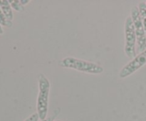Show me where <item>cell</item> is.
<instances>
[{
	"instance_id": "30bf717a",
	"label": "cell",
	"mask_w": 146,
	"mask_h": 121,
	"mask_svg": "<svg viewBox=\"0 0 146 121\" xmlns=\"http://www.w3.org/2000/svg\"><path fill=\"white\" fill-rule=\"evenodd\" d=\"M39 120V117L37 112H34L32 115H30L28 118L25 120L24 121H38Z\"/></svg>"
},
{
	"instance_id": "7c38bea8",
	"label": "cell",
	"mask_w": 146,
	"mask_h": 121,
	"mask_svg": "<svg viewBox=\"0 0 146 121\" xmlns=\"http://www.w3.org/2000/svg\"><path fill=\"white\" fill-rule=\"evenodd\" d=\"M20 2H21V4H22L23 6L26 5V4H27L28 3L30 2L29 0H20Z\"/></svg>"
},
{
	"instance_id": "6da1fadb",
	"label": "cell",
	"mask_w": 146,
	"mask_h": 121,
	"mask_svg": "<svg viewBox=\"0 0 146 121\" xmlns=\"http://www.w3.org/2000/svg\"><path fill=\"white\" fill-rule=\"evenodd\" d=\"M58 64L61 68H71L89 74H101L104 71V68L101 65L96 63L79 59L74 57H66L59 61Z\"/></svg>"
},
{
	"instance_id": "8fae6325",
	"label": "cell",
	"mask_w": 146,
	"mask_h": 121,
	"mask_svg": "<svg viewBox=\"0 0 146 121\" xmlns=\"http://www.w3.org/2000/svg\"><path fill=\"white\" fill-rule=\"evenodd\" d=\"M56 116V115H52V116H50L48 117V118H46L45 120H41V121H54V119H55Z\"/></svg>"
},
{
	"instance_id": "5b68a950",
	"label": "cell",
	"mask_w": 146,
	"mask_h": 121,
	"mask_svg": "<svg viewBox=\"0 0 146 121\" xmlns=\"http://www.w3.org/2000/svg\"><path fill=\"white\" fill-rule=\"evenodd\" d=\"M145 64H146V49L136 55L135 58L121 68L119 72V77L121 78H127L136 72Z\"/></svg>"
},
{
	"instance_id": "277c9868",
	"label": "cell",
	"mask_w": 146,
	"mask_h": 121,
	"mask_svg": "<svg viewBox=\"0 0 146 121\" xmlns=\"http://www.w3.org/2000/svg\"><path fill=\"white\" fill-rule=\"evenodd\" d=\"M125 54L128 58H133L136 56L137 38L135 27L131 16L128 17L125 22Z\"/></svg>"
},
{
	"instance_id": "5bb4252c",
	"label": "cell",
	"mask_w": 146,
	"mask_h": 121,
	"mask_svg": "<svg viewBox=\"0 0 146 121\" xmlns=\"http://www.w3.org/2000/svg\"><path fill=\"white\" fill-rule=\"evenodd\" d=\"M56 121H63V120H56Z\"/></svg>"
},
{
	"instance_id": "7a4b0ae2",
	"label": "cell",
	"mask_w": 146,
	"mask_h": 121,
	"mask_svg": "<svg viewBox=\"0 0 146 121\" xmlns=\"http://www.w3.org/2000/svg\"><path fill=\"white\" fill-rule=\"evenodd\" d=\"M38 94L37 97L36 109L39 119L44 120L46 118L48 113V95L50 91L49 81L43 73L38 75Z\"/></svg>"
},
{
	"instance_id": "52a82bcc",
	"label": "cell",
	"mask_w": 146,
	"mask_h": 121,
	"mask_svg": "<svg viewBox=\"0 0 146 121\" xmlns=\"http://www.w3.org/2000/svg\"><path fill=\"white\" fill-rule=\"evenodd\" d=\"M138 9H139L140 16H141V20H142L143 24L144 29H145L146 34V3L144 1L140 2L138 4Z\"/></svg>"
},
{
	"instance_id": "4fadbf2b",
	"label": "cell",
	"mask_w": 146,
	"mask_h": 121,
	"mask_svg": "<svg viewBox=\"0 0 146 121\" xmlns=\"http://www.w3.org/2000/svg\"><path fill=\"white\" fill-rule=\"evenodd\" d=\"M3 33H4V30H3L2 27H1V26L0 25V34H2Z\"/></svg>"
},
{
	"instance_id": "8992f818",
	"label": "cell",
	"mask_w": 146,
	"mask_h": 121,
	"mask_svg": "<svg viewBox=\"0 0 146 121\" xmlns=\"http://www.w3.org/2000/svg\"><path fill=\"white\" fill-rule=\"evenodd\" d=\"M0 8L1 9L7 19L12 21L13 19H14V15H13L12 8H11L10 3L9 2V0H0Z\"/></svg>"
},
{
	"instance_id": "9a60e30c",
	"label": "cell",
	"mask_w": 146,
	"mask_h": 121,
	"mask_svg": "<svg viewBox=\"0 0 146 121\" xmlns=\"http://www.w3.org/2000/svg\"><path fill=\"white\" fill-rule=\"evenodd\" d=\"M145 3H146V1H145Z\"/></svg>"
},
{
	"instance_id": "ba28073f",
	"label": "cell",
	"mask_w": 146,
	"mask_h": 121,
	"mask_svg": "<svg viewBox=\"0 0 146 121\" xmlns=\"http://www.w3.org/2000/svg\"><path fill=\"white\" fill-rule=\"evenodd\" d=\"M9 2L11 4L13 9L19 12H23L24 11V7L20 2V0H9Z\"/></svg>"
},
{
	"instance_id": "9c48e42d",
	"label": "cell",
	"mask_w": 146,
	"mask_h": 121,
	"mask_svg": "<svg viewBox=\"0 0 146 121\" xmlns=\"http://www.w3.org/2000/svg\"><path fill=\"white\" fill-rule=\"evenodd\" d=\"M0 25L5 27H9V28L13 26L12 21L7 19L1 8H0Z\"/></svg>"
},
{
	"instance_id": "3957f363",
	"label": "cell",
	"mask_w": 146,
	"mask_h": 121,
	"mask_svg": "<svg viewBox=\"0 0 146 121\" xmlns=\"http://www.w3.org/2000/svg\"><path fill=\"white\" fill-rule=\"evenodd\" d=\"M131 17L135 27L137 38L136 53H141L146 49V34L143 24L140 16L139 9L136 6H133L131 9Z\"/></svg>"
}]
</instances>
